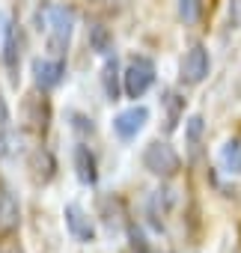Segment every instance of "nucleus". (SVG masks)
Returning <instances> with one entry per match:
<instances>
[{"mask_svg": "<svg viewBox=\"0 0 241 253\" xmlns=\"http://www.w3.org/2000/svg\"><path fill=\"white\" fill-rule=\"evenodd\" d=\"M36 21H39V30L48 33L51 48L57 54H63L69 48L72 30H75V9L66 3H42L36 12Z\"/></svg>", "mask_w": 241, "mask_h": 253, "instance_id": "f257e3e1", "label": "nucleus"}, {"mask_svg": "<svg viewBox=\"0 0 241 253\" xmlns=\"http://www.w3.org/2000/svg\"><path fill=\"white\" fill-rule=\"evenodd\" d=\"M143 167L149 173L161 176V179H170V176H176L182 170V158L167 140H152L146 146V152H143Z\"/></svg>", "mask_w": 241, "mask_h": 253, "instance_id": "f03ea898", "label": "nucleus"}, {"mask_svg": "<svg viewBox=\"0 0 241 253\" xmlns=\"http://www.w3.org/2000/svg\"><path fill=\"white\" fill-rule=\"evenodd\" d=\"M155 84V63L149 57H134L122 72V89L128 98H140Z\"/></svg>", "mask_w": 241, "mask_h": 253, "instance_id": "7ed1b4c3", "label": "nucleus"}, {"mask_svg": "<svg viewBox=\"0 0 241 253\" xmlns=\"http://www.w3.org/2000/svg\"><path fill=\"white\" fill-rule=\"evenodd\" d=\"M211 72V57L205 51V45H191V51L182 57V66H179V81L188 84V86H197L208 78Z\"/></svg>", "mask_w": 241, "mask_h": 253, "instance_id": "20e7f679", "label": "nucleus"}, {"mask_svg": "<svg viewBox=\"0 0 241 253\" xmlns=\"http://www.w3.org/2000/svg\"><path fill=\"white\" fill-rule=\"evenodd\" d=\"M146 122H149V110H146L143 104H137V107L122 110V113L113 119V131L122 137V140H134V137H137V131L143 128Z\"/></svg>", "mask_w": 241, "mask_h": 253, "instance_id": "39448f33", "label": "nucleus"}, {"mask_svg": "<svg viewBox=\"0 0 241 253\" xmlns=\"http://www.w3.org/2000/svg\"><path fill=\"white\" fill-rule=\"evenodd\" d=\"M66 75V63L63 60H48V57H39L33 60V81L39 89H54Z\"/></svg>", "mask_w": 241, "mask_h": 253, "instance_id": "423d86ee", "label": "nucleus"}, {"mask_svg": "<svg viewBox=\"0 0 241 253\" xmlns=\"http://www.w3.org/2000/svg\"><path fill=\"white\" fill-rule=\"evenodd\" d=\"M66 226H69V232H72L78 241H83V244L95 238V229H92L89 217H86L78 206H69V209H66Z\"/></svg>", "mask_w": 241, "mask_h": 253, "instance_id": "0eeeda50", "label": "nucleus"}, {"mask_svg": "<svg viewBox=\"0 0 241 253\" xmlns=\"http://www.w3.org/2000/svg\"><path fill=\"white\" fill-rule=\"evenodd\" d=\"M217 161H220V170H223L226 176H238V173H241V137L226 140V143L220 146Z\"/></svg>", "mask_w": 241, "mask_h": 253, "instance_id": "6e6552de", "label": "nucleus"}, {"mask_svg": "<svg viewBox=\"0 0 241 253\" xmlns=\"http://www.w3.org/2000/svg\"><path fill=\"white\" fill-rule=\"evenodd\" d=\"M75 170L83 185H95L98 173H95V158H92L89 146H75Z\"/></svg>", "mask_w": 241, "mask_h": 253, "instance_id": "1a4fd4ad", "label": "nucleus"}, {"mask_svg": "<svg viewBox=\"0 0 241 253\" xmlns=\"http://www.w3.org/2000/svg\"><path fill=\"white\" fill-rule=\"evenodd\" d=\"M15 226H18V203L6 188H0V235L12 232Z\"/></svg>", "mask_w": 241, "mask_h": 253, "instance_id": "9d476101", "label": "nucleus"}, {"mask_svg": "<svg viewBox=\"0 0 241 253\" xmlns=\"http://www.w3.org/2000/svg\"><path fill=\"white\" fill-rule=\"evenodd\" d=\"M30 170H33L36 182H48L54 176V158H51V152L48 149H36L33 158H30Z\"/></svg>", "mask_w": 241, "mask_h": 253, "instance_id": "9b49d317", "label": "nucleus"}, {"mask_svg": "<svg viewBox=\"0 0 241 253\" xmlns=\"http://www.w3.org/2000/svg\"><path fill=\"white\" fill-rule=\"evenodd\" d=\"M6 42H3V60H6V69L9 72H18V36H15V27L6 24Z\"/></svg>", "mask_w": 241, "mask_h": 253, "instance_id": "f8f14e48", "label": "nucleus"}, {"mask_svg": "<svg viewBox=\"0 0 241 253\" xmlns=\"http://www.w3.org/2000/svg\"><path fill=\"white\" fill-rule=\"evenodd\" d=\"M176 9L185 24H197L202 18V0H176Z\"/></svg>", "mask_w": 241, "mask_h": 253, "instance_id": "ddd939ff", "label": "nucleus"}, {"mask_svg": "<svg viewBox=\"0 0 241 253\" xmlns=\"http://www.w3.org/2000/svg\"><path fill=\"white\" fill-rule=\"evenodd\" d=\"M101 84H104V92H107V98L113 101V98L119 95V66H116V60H107Z\"/></svg>", "mask_w": 241, "mask_h": 253, "instance_id": "4468645a", "label": "nucleus"}, {"mask_svg": "<svg viewBox=\"0 0 241 253\" xmlns=\"http://www.w3.org/2000/svg\"><path fill=\"white\" fill-rule=\"evenodd\" d=\"M89 45H92L98 54H107V51H110V33H107L101 24H92V27H89Z\"/></svg>", "mask_w": 241, "mask_h": 253, "instance_id": "2eb2a0df", "label": "nucleus"}, {"mask_svg": "<svg viewBox=\"0 0 241 253\" xmlns=\"http://www.w3.org/2000/svg\"><path fill=\"white\" fill-rule=\"evenodd\" d=\"M202 116H191L188 119V131H185V137H188V143H191V149L197 152L200 149V137H202Z\"/></svg>", "mask_w": 241, "mask_h": 253, "instance_id": "dca6fc26", "label": "nucleus"}, {"mask_svg": "<svg viewBox=\"0 0 241 253\" xmlns=\"http://www.w3.org/2000/svg\"><path fill=\"white\" fill-rule=\"evenodd\" d=\"M167 107H170V116H167V128H176V122H179V113H182V107H185V98H179V95L167 92Z\"/></svg>", "mask_w": 241, "mask_h": 253, "instance_id": "f3484780", "label": "nucleus"}, {"mask_svg": "<svg viewBox=\"0 0 241 253\" xmlns=\"http://www.w3.org/2000/svg\"><path fill=\"white\" fill-rule=\"evenodd\" d=\"M128 235H131V247H134L137 253H146V241H143V232H140L137 226H131V229H128Z\"/></svg>", "mask_w": 241, "mask_h": 253, "instance_id": "a211bd4d", "label": "nucleus"}, {"mask_svg": "<svg viewBox=\"0 0 241 253\" xmlns=\"http://www.w3.org/2000/svg\"><path fill=\"white\" fill-rule=\"evenodd\" d=\"M9 119V110H6V101H3V95H0V125H3Z\"/></svg>", "mask_w": 241, "mask_h": 253, "instance_id": "6ab92c4d", "label": "nucleus"}, {"mask_svg": "<svg viewBox=\"0 0 241 253\" xmlns=\"http://www.w3.org/2000/svg\"><path fill=\"white\" fill-rule=\"evenodd\" d=\"M0 253H21V247H15V244H6L3 250H0Z\"/></svg>", "mask_w": 241, "mask_h": 253, "instance_id": "aec40b11", "label": "nucleus"}, {"mask_svg": "<svg viewBox=\"0 0 241 253\" xmlns=\"http://www.w3.org/2000/svg\"><path fill=\"white\" fill-rule=\"evenodd\" d=\"M98 3H113V0H98Z\"/></svg>", "mask_w": 241, "mask_h": 253, "instance_id": "412c9836", "label": "nucleus"}]
</instances>
